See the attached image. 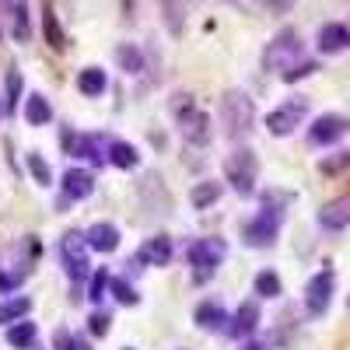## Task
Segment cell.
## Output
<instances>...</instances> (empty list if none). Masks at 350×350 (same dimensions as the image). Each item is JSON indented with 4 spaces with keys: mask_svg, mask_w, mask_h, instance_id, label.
<instances>
[{
    "mask_svg": "<svg viewBox=\"0 0 350 350\" xmlns=\"http://www.w3.org/2000/svg\"><path fill=\"white\" fill-rule=\"evenodd\" d=\"M217 112H221L224 133H228V137H235V140L245 137V133L256 126V102H252L245 92H224Z\"/></svg>",
    "mask_w": 350,
    "mask_h": 350,
    "instance_id": "1",
    "label": "cell"
},
{
    "mask_svg": "<svg viewBox=\"0 0 350 350\" xmlns=\"http://www.w3.org/2000/svg\"><path fill=\"white\" fill-rule=\"evenodd\" d=\"M295 64H301V36L295 32V28H280V32L270 39L267 53H262V67L287 74Z\"/></svg>",
    "mask_w": 350,
    "mask_h": 350,
    "instance_id": "2",
    "label": "cell"
},
{
    "mask_svg": "<svg viewBox=\"0 0 350 350\" xmlns=\"http://www.w3.org/2000/svg\"><path fill=\"white\" fill-rule=\"evenodd\" d=\"M224 179L231 183V189L249 196L256 193V179H259V161L249 148H239V151H231L224 158Z\"/></svg>",
    "mask_w": 350,
    "mask_h": 350,
    "instance_id": "3",
    "label": "cell"
},
{
    "mask_svg": "<svg viewBox=\"0 0 350 350\" xmlns=\"http://www.w3.org/2000/svg\"><path fill=\"white\" fill-rule=\"evenodd\" d=\"M305 116H308V98H287L284 105H277L270 116H267V130L273 137H291L301 123H305Z\"/></svg>",
    "mask_w": 350,
    "mask_h": 350,
    "instance_id": "4",
    "label": "cell"
},
{
    "mask_svg": "<svg viewBox=\"0 0 350 350\" xmlns=\"http://www.w3.org/2000/svg\"><path fill=\"white\" fill-rule=\"evenodd\" d=\"M277 231H280V211L262 207L252 221L242 224V239H245V245H252V249H267V245L277 242Z\"/></svg>",
    "mask_w": 350,
    "mask_h": 350,
    "instance_id": "5",
    "label": "cell"
},
{
    "mask_svg": "<svg viewBox=\"0 0 350 350\" xmlns=\"http://www.w3.org/2000/svg\"><path fill=\"white\" fill-rule=\"evenodd\" d=\"M228 256V245L224 239H196L189 249H186V262L200 270V277H207L211 270H217Z\"/></svg>",
    "mask_w": 350,
    "mask_h": 350,
    "instance_id": "6",
    "label": "cell"
},
{
    "mask_svg": "<svg viewBox=\"0 0 350 350\" xmlns=\"http://www.w3.org/2000/svg\"><path fill=\"white\" fill-rule=\"evenodd\" d=\"M333 287H336L333 270H319V273L305 284V308H308V315H326V312H329Z\"/></svg>",
    "mask_w": 350,
    "mask_h": 350,
    "instance_id": "7",
    "label": "cell"
},
{
    "mask_svg": "<svg viewBox=\"0 0 350 350\" xmlns=\"http://www.w3.org/2000/svg\"><path fill=\"white\" fill-rule=\"evenodd\" d=\"M347 130H350V120H347V116L326 112V116H319V120L308 126V144H315V148H329V144H336Z\"/></svg>",
    "mask_w": 350,
    "mask_h": 350,
    "instance_id": "8",
    "label": "cell"
},
{
    "mask_svg": "<svg viewBox=\"0 0 350 350\" xmlns=\"http://www.w3.org/2000/svg\"><path fill=\"white\" fill-rule=\"evenodd\" d=\"M60 256H64V262H67V273L74 277V280H81V277H88V239L84 235H77V231H70V235H64V242H60Z\"/></svg>",
    "mask_w": 350,
    "mask_h": 350,
    "instance_id": "9",
    "label": "cell"
},
{
    "mask_svg": "<svg viewBox=\"0 0 350 350\" xmlns=\"http://www.w3.org/2000/svg\"><path fill=\"white\" fill-rule=\"evenodd\" d=\"M64 200L67 203H77V200H88L95 193V175L92 172H84V168H70L67 175H64Z\"/></svg>",
    "mask_w": 350,
    "mask_h": 350,
    "instance_id": "10",
    "label": "cell"
},
{
    "mask_svg": "<svg viewBox=\"0 0 350 350\" xmlns=\"http://www.w3.org/2000/svg\"><path fill=\"white\" fill-rule=\"evenodd\" d=\"M256 326H259V301H256V298H249V301H242V305L235 308L228 333H231V336H252V333H256Z\"/></svg>",
    "mask_w": 350,
    "mask_h": 350,
    "instance_id": "11",
    "label": "cell"
},
{
    "mask_svg": "<svg viewBox=\"0 0 350 350\" xmlns=\"http://www.w3.org/2000/svg\"><path fill=\"white\" fill-rule=\"evenodd\" d=\"M84 239H88V249H95V252H116L120 249V228L98 221L84 231Z\"/></svg>",
    "mask_w": 350,
    "mask_h": 350,
    "instance_id": "12",
    "label": "cell"
},
{
    "mask_svg": "<svg viewBox=\"0 0 350 350\" xmlns=\"http://www.w3.org/2000/svg\"><path fill=\"white\" fill-rule=\"evenodd\" d=\"M179 123H183V137L189 144H207L211 140V116L207 112H200V109L189 105V112H183Z\"/></svg>",
    "mask_w": 350,
    "mask_h": 350,
    "instance_id": "13",
    "label": "cell"
},
{
    "mask_svg": "<svg viewBox=\"0 0 350 350\" xmlns=\"http://www.w3.org/2000/svg\"><path fill=\"white\" fill-rule=\"evenodd\" d=\"M319 224L326 231H343L350 224V196H340V200H329L323 211H319Z\"/></svg>",
    "mask_w": 350,
    "mask_h": 350,
    "instance_id": "14",
    "label": "cell"
},
{
    "mask_svg": "<svg viewBox=\"0 0 350 350\" xmlns=\"http://www.w3.org/2000/svg\"><path fill=\"white\" fill-rule=\"evenodd\" d=\"M193 319H196V326L200 329H207V333H217V329H228V312L217 305V301H200L196 305V312H193Z\"/></svg>",
    "mask_w": 350,
    "mask_h": 350,
    "instance_id": "15",
    "label": "cell"
},
{
    "mask_svg": "<svg viewBox=\"0 0 350 350\" xmlns=\"http://www.w3.org/2000/svg\"><path fill=\"white\" fill-rule=\"evenodd\" d=\"M168 259H172V239L165 235L148 239L137 252V262H148V267H168Z\"/></svg>",
    "mask_w": 350,
    "mask_h": 350,
    "instance_id": "16",
    "label": "cell"
},
{
    "mask_svg": "<svg viewBox=\"0 0 350 350\" xmlns=\"http://www.w3.org/2000/svg\"><path fill=\"white\" fill-rule=\"evenodd\" d=\"M319 53H340V49H347L350 46V32L340 25V21H329V25H323L319 28Z\"/></svg>",
    "mask_w": 350,
    "mask_h": 350,
    "instance_id": "17",
    "label": "cell"
},
{
    "mask_svg": "<svg viewBox=\"0 0 350 350\" xmlns=\"http://www.w3.org/2000/svg\"><path fill=\"white\" fill-rule=\"evenodd\" d=\"M74 154L84 158V161H92V165H105V161H109V144H102V140L92 137V133H81V137L74 140Z\"/></svg>",
    "mask_w": 350,
    "mask_h": 350,
    "instance_id": "18",
    "label": "cell"
},
{
    "mask_svg": "<svg viewBox=\"0 0 350 350\" xmlns=\"http://www.w3.org/2000/svg\"><path fill=\"white\" fill-rule=\"evenodd\" d=\"M105 88H109V77H105L102 67H84V70L77 74V92H81L84 98H98V95H105Z\"/></svg>",
    "mask_w": 350,
    "mask_h": 350,
    "instance_id": "19",
    "label": "cell"
},
{
    "mask_svg": "<svg viewBox=\"0 0 350 350\" xmlns=\"http://www.w3.org/2000/svg\"><path fill=\"white\" fill-rule=\"evenodd\" d=\"M221 183L217 179H207V183H196L193 189H189V203L196 211H207V207H214V203L221 200Z\"/></svg>",
    "mask_w": 350,
    "mask_h": 350,
    "instance_id": "20",
    "label": "cell"
},
{
    "mask_svg": "<svg viewBox=\"0 0 350 350\" xmlns=\"http://www.w3.org/2000/svg\"><path fill=\"white\" fill-rule=\"evenodd\" d=\"M49 120H53V105H49V98H42V95H28V102H25V123H28V126H49Z\"/></svg>",
    "mask_w": 350,
    "mask_h": 350,
    "instance_id": "21",
    "label": "cell"
},
{
    "mask_svg": "<svg viewBox=\"0 0 350 350\" xmlns=\"http://www.w3.org/2000/svg\"><path fill=\"white\" fill-rule=\"evenodd\" d=\"M109 161L116 168H137L140 165V154H137L133 144H126V140H109Z\"/></svg>",
    "mask_w": 350,
    "mask_h": 350,
    "instance_id": "22",
    "label": "cell"
},
{
    "mask_svg": "<svg viewBox=\"0 0 350 350\" xmlns=\"http://www.w3.org/2000/svg\"><path fill=\"white\" fill-rule=\"evenodd\" d=\"M36 340H39L36 323H25V319L8 329V343H11L14 350H32V347H36Z\"/></svg>",
    "mask_w": 350,
    "mask_h": 350,
    "instance_id": "23",
    "label": "cell"
},
{
    "mask_svg": "<svg viewBox=\"0 0 350 350\" xmlns=\"http://www.w3.org/2000/svg\"><path fill=\"white\" fill-rule=\"evenodd\" d=\"M32 312V298H11V301H0V326H14Z\"/></svg>",
    "mask_w": 350,
    "mask_h": 350,
    "instance_id": "24",
    "label": "cell"
},
{
    "mask_svg": "<svg viewBox=\"0 0 350 350\" xmlns=\"http://www.w3.org/2000/svg\"><path fill=\"white\" fill-rule=\"evenodd\" d=\"M42 28H46V42L53 49H64L67 46V36H64V28H60V18H56V11L46 4L42 8Z\"/></svg>",
    "mask_w": 350,
    "mask_h": 350,
    "instance_id": "25",
    "label": "cell"
},
{
    "mask_svg": "<svg viewBox=\"0 0 350 350\" xmlns=\"http://www.w3.org/2000/svg\"><path fill=\"white\" fill-rule=\"evenodd\" d=\"M116 60H120V67H123L126 74H140V70H144V53H140L133 42L116 46Z\"/></svg>",
    "mask_w": 350,
    "mask_h": 350,
    "instance_id": "26",
    "label": "cell"
},
{
    "mask_svg": "<svg viewBox=\"0 0 350 350\" xmlns=\"http://www.w3.org/2000/svg\"><path fill=\"white\" fill-rule=\"evenodd\" d=\"M252 291L259 298H280V277L273 273V270H262V273H256V284H252Z\"/></svg>",
    "mask_w": 350,
    "mask_h": 350,
    "instance_id": "27",
    "label": "cell"
},
{
    "mask_svg": "<svg viewBox=\"0 0 350 350\" xmlns=\"http://www.w3.org/2000/svg\"><path fill=\"white\" fill-rule=\"evenodd\" d=\"M109 287H112V295H116V301H120V305H137V301H140L137 287H133V284H130L126 277H116V280H112Z\"/></svg>",
    "mask_w": 350,
    "mask_h": 350,
    "instance_id": "28",
    "label": "cell"
},
{
    "mask_svg": "<svg viewBox=\"0 0 350 350\" xmlns=\"http://www.w3.org/2000/svg\"><path fill=\"white\" fill-rule=\"evenodd\" d=\"M112 284V277H109V270H95L92 273V284H88V298H92L95 305L105 298V287Z\"/></svg>",
    "mask_w": 350,
    "mask_h": 350,
    "instance_id": "29",
    "label": "cell"
},
{
    "mask_svg": "<svg viewBox=\"0 0 350 350\" xmlns=\"http://www.w3.org/2000/svg\"><path fill=\"white\" fill-rule=\"evenodd\" d=\"M28 168H32V175H36V183H39V186H49V183H53V168L46 165L42 154H36V151L28 154Z\"/></svg>",
    "mask_w": 350,
    "mask_h": 350,
    "instance_id": "30",
    "label": "cell"
},
{
    "mask_svg": "<svg viewBox=\"0 0 350 350\" xmlns=\"http://www.w3.org/2000/svg\"><path fill=\"white\" fill-rule=\"evenodd\" d=\"M343 168H350V151H340L336 158H323V161H319V172H323V175H336Z\"/></svg>",
    "mask_w": 350,
    "mask_h": 350,
    "instance_id": "31",
    "label": "cell"
},
{
    "mask_svg": "<svg viewBox=\"0 0 350 350\" xmlns=\"http://www.w3.org/2000/svg\"><path fill=\"white\" fill-rule=\"evenodd\" d=\"M319 70V64H312V60H301V64H295L287 74H284V81L287 84H295V81H301V77H308V74H315Z\"/></svg>",
    "mask_w": 350,
    "mask_h": 350,
    "instance_id": "32",
    "label": "cell"
},
{
    "mask_svg": "<svg viewBox=\"0 0 350 350\" xmlns=\"http://www.w3.org/2000/svg\"><path fill=\"white\" fill-rule=\"evenodd\" d=\"M161 8H165V14H168V28H172V32H179V28H183V21H179V18H183V14H179V11H183V0H165Z\"/></svg>",
    "mask_w": 350,
    "mask_h": 350,
    "instance_id": "33",
    "label": "cell"
},
{
    "mask_svg": "<svg viewBox=\"0 0 350 350\" xmlns=\"http://www.w3.org/2000/svg\"><path fill=\"white\" fill-rule=\"evenodd\" d=\"M88 323H92V326H88V329H92V336H105L109 326H112V315H109V312H95Z\"/></svg>",
    "mask_w": 350,
    "mask_h": 350,
    "instance_id": "34",
    "label": "cell"
},
{
    "mask_svg": "<svg viewBox=\"0 0 350 350\" xmlns=\"http://www.w3.org/2000/svg\"><path fill=\"white\" fill-rule=\"evenodd\" d=\"M53 343H56V350H84L67 329H56V336H53Z\"/></svg>",
    "mask_w": 350,
    "mask_h": 350,
    "instance_id": "35",
    "label": "cell"
},
{
    "mask_svg": "<svg viewBox=\"0 0 350 350\" xmlns=\"http://www.w3.org/2000/svg\"><path fill=\"white\" fill-rule=\"evenodd\" d=\"M18 88H21V77H18V70H14V74L8 77V95H11V98H8V105H11V109L18 105Z\"/></svg>",
    "mask_w": 350,
    "mask_h": 350,
    "instance_id": "36",
    "label": "cell"
},
{
    "mask_svg": "<svg viewBox=\"0 0 350 350\" xmlns=\"http://www.w3.org/2000/svg\"><path fill=\"white\" fill-rule=\"evenodd\" d=\"M21 284V277L18 273H0V295H8V291H14Z\"/></svg>",
    "mask_w": 350,
    "mask_h": 350,
    "instance_id": "37",
    "label": "cell"
},
{
    "mask_svg": "<svg viewBox=\"0 0 350 350\" xmlns=\"http://www.w3.org/2000/svg\"><path fill=\"white\" fill-rule=\"evenodd\" d=\"M267 8H273V11H287L291 8V0H262Z\"/></svg>",
    "mask_w": 350,
    "mask_h": 350,
    "instance_id": "38",
    "label": "cell"
},
{
    "mask_svg": "<svg viewBox=\"0 0 350 350\" xmlns=\"http://www.w3.org/2000/svg\"><path fill=\"white\" fill-rule=\"evenodd\" d=\"M242 350H262V347H259V343H249V347H242Z\"/></svg>",
    "mask_w": 350,
    "mask_h": 350,
    "instance_id": "39",
    "label": "cell"
},
{
    "mask_svg": "<svg viewBox=\"0 0 350 350\" xmlns=\"http://www.w3.org/2000/svg\"><path fill=\"white\" fill-rule=\"evenodd\" d=\"M126 350H133V347H126Z\"/></svg>",
    "mask_w": 350,
    "mask_h": 350,
    "instance_id": "40",
    "label": "cell"
}]
</instances>
